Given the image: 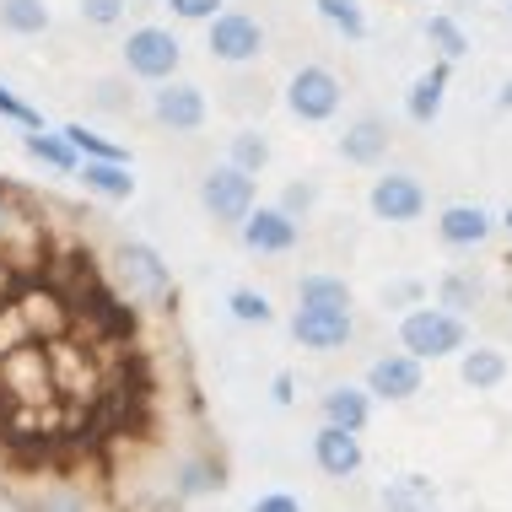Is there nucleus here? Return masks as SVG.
Wrapping results in <instances>:
<instances>
[{
  "label": "nucleus",
  "instance_id": "4c0bfd02",
  "mask_svg": "<svg viewBox=\"0 0 512 512\" xmlns=\"http://www.w3.org/2000/svg\"><path fill=\"white\" fill-rule=\"evenodd\" d=\"M248 512H308V507H302V496H292V491H259Z\"/></svg>",
  "mask_w": 512,
  "mask_h": 512
},
{
  "label": "nucleus",
  "instance_id": "473e14b6",
  "mask_svg": "<svg viewBox=\"0 0 512 512\" xmlns=\"http://www.w3.org/2000/svg\"><path fill=\"white\" fill-rule=\"evenodd\" d=\"M76 17L87 27H124V17H130V0H76Z\"/></svg>",
  "mask_w": 512,
  "mask_h": 512
},
{
  "label": "nucleus",
  "instance_id": "4be33fe9",
  "mask_svg": "<svg viewBox=\"0 0 512 512\" xmlns=\"http://www.w3.org/2000/svg\"><path fill=\"white\" fill-rule=\"evenodd\" d=\"M22 151L38 162V168H49V173H65V178H76L81 168V157H76V146L60 135V124H44V130H22Z\"/></svg>",
  "mask_w": 512,
  "mask_h": 512
},
{
  "label": "nucleus",
  "instance_id": "39448f33",
  "mask_svg": "<svg viewBox=\"0 0 512 512\" xmlns=\"http://www.w3.org/2000/svg\"><path fill=\"white\" fill-rule=\"evenodd\" d=\"M286 114H292L297 124H329L345 108V81L329 71V65H318V60H308V65H297L292 76H286Z\"/></svg>",
  "mask_w": 512,
  "mask_h": 512
},
{
  "label": "nucleus",
  "instance_id": "a19ab883",
  "mask_svg": "<svg viewBox=\"0 0 512 512\" xmlns=\"http://www.w3.org/2000/svg\"><path fill=\"white\" fill-rule=\"evenodd\" d=\"M496 227H502V232H507V238H512V205H507V211H502V216H496Z\"/></svg>",
  "mask_w": 512,
  "mask_h": 512
},
{
  "label": "nucleus",
  "instance_id": "1a4fd4ad",
  "mask_svg": "<svg viewBox=\"0 0 512 512\" xmlns=\"http://www.w3.org/2000/svg\"><path fill=\"white\" fill-rule=\"evenodd\" d=\"M292 340L313 356H340L356 345V308H292Z\"/></svg>",
  "mask_w": 512,
  "mask_h": 512
},
{
  "label": "nucleus",
  "instance_id": "c9c22d12",
  "mask_svg": "<svg viewBox=\"0 0 512 512\" xmlns=\"http://www.w3.org/2000/svg\"><path fill=\"white\" fill-rule=\"evenodd\" d=\"M221 6H227V0H168V11L178 22H211Z\"/></svg>",
  "mask_w": 512,
  "mask_h": 512
},
{
  "label": "nucleus",
  "instance_id": "423d86ee",
  "mask_svg": "<svg viewBox=\"0 0 512 512\" xmlns=\"http://www.w3.org/2000/svg\"><path fill=\"white\" fill-rule=\"evenodd\" d=\"M200 205H205V216H211L216 227H232V232H238L243 216L259 205L254 173L232 168V162H211V168L200 173Z\"/></svg>",
  "mask_w": 512,
  "mask_h": 512
},
{
  "label": "nucleus",
  "instance_id": "f3484780",
  "mask_svg": "<svg viewBox=\"0 0 512 512\" xmlns=\"http://www.w3.org/2000/svg\"><path fill=\"white\" fill-rule=\"evenodd\" d=\"M512 378V362L502 345H464L459 351V383L475 394H496Z\"/></svg>",
  "mask_w": 512,
  "mask_h": 512
},
{
  "label": "nucleus",
  "instance_id": "393cba45",
  "mask_svg": "<svg viewBox=\"0 0 512 512\" xmlns=\"http://www.w3.org/2000/svg\"><path fill=\"white\" fill-rule=\"evenodd\" d=\"M270 157H275V146H270V135L259 130V124H238V130L227 135V162L232 168H243V173H265L270 168Z\"/></svg>",
  "mask_w": 512,
  "mask_h": 512
},
{
  "label": "nucleus",
  "instance_id": "9d476101",
  "mask_svg": "<svg viewBox=\"0 0 512 512\" xmlns=\"http://www.w3.org/2000/svg\"><path fill=\"white\" fill-rule=\"evenodd\" d=\"M362 389L372 399H383V405H410V399L426 389V362H421V356H410V351H383V356H372V362H367Z\"/></svg>",
  "mask_w": 512,
  "mask_h": 512
},
{
  "label": "nucleus",
  "instance_id": "f257e3e1",
  "mask_svg": "<svg viewBox=\"0 0 512 512\" xmlns=\"http://www.w3.org/2000/svg\"><path fill=\"white\" fill-rule=\"evenodd\" d=\"M108 281H114L119 302H141V308H173L178 297L173 265L146 238H119L108 248Z\"/></svg>",
  "mask_w": 512,
  "mask_h": 512
},
{
  "label": "nucleus",
  "instance_id": "2eb2a0df",
  "mask_svg": "<svg viewBox=\"0 0 512 512\" xmlns=\"http://www.w3.org/2000/svg\"><path fill=\"white\" fill-rule=\"evenodd\" d=\"M448 87H453V65H448V60H432L421 76L410 81V92H405V119L421 124V130H432V124L442 119V108H448Z\"/></svg>",
  "mask_w": 512,
  "mask_h": 512
},
{
  "label": "nucleus",
  "instance_id": "6ab92c4d",
  "mask_svg": "<svg viewBox=\"0 0 512 512\" xmlns=\"http://www.w3.org/2000/svg\"><path fill=\"white\" fill-rule=\"evenodd\" d=\"M17 507L22 512H98L87 486L76 480H38L33 491H17Z\"/></svg>",
  "mask_w": 512,
  "mask_h": 512
},
{
  "label": "nucleus",
  "instance_id": "7c9ffc66",
  "mask_svg": "<svg viewBox=\"0 0 512 512\" xmlns=\"http://www.w3.org/2000/svg\"><path fill=\"white\" fill-rule=\"evenodd\" d=\"M426 297H432V292H426L421 275H399V281L383 286V313H410V308H421Z\"/></svg>",
  "mask_w": 512,
  "mask_h": 512
},
{
  "label": "nucleus",
  "instance_id": "2f4dec72",
  "mask_svg": "<svg viewBox=\"0 0 512 512\" xmlns=\"http://www.w3.org/2000/svg\"><path fill=\"white\" fill-rule=\"evenodd\" d=\"M0 119L17 124V130H44V114H38L17 87H6V81H0Z\"/></svg>",
  "mask_w": 512,
  "mask_h": 512
},
{
  "label": "nucleus",
  "instance_id": "79ce46f5",
  "mask_svg": "<svg viewBox=\"0 0 512 512\" xmlns=\"http://www.w3.org/2000/svg\"><path fill=\"white\" fill-rule=\"evenodd\" d=\"M507 17H512V6H507Z\"/></svg>",
  "mask_w": 512,
  "mask_h": 512
},
{
  "label": "nucleus",
  "instance_id": "e433bc0d",
  "mask_svg": "<svg viewBox=\"0 0 512 512\" xmlns=\"http://www.w3.org/2000/svg\"><path fill=\"white\" fill-rule=\"evenodd\" d=\"M270 405H275V410H292V405H297V372H292V367H281V372L270 378Z\"/></svg>",
  "mask_w": 512,
  "mask_h": 512
},
{
  "label": "nucleus",
  "instance_id": "a878e982",
  "mask_svg": "<svg viewBox=\"0 0 512 512\" xmlns=\"http://www.w3.org/2000/svg\"><path fill=\"white\" fill-rule=\"evenodd\" d=\"M0 27L11 38H44L54 27V11L49 0H0Z\"/></svg>",
  "mask_w": 512,
  "mask_h": 512
},
{
  "label": "nucleus",
  "instance_id": "cd10ccee",
  "mask_svg": "<svg viewBox=\"0 0 512 512\" xmlns=\"http://www.w3.org/2000/svg\"><path fill=\"white\" fill-rule=\"evenodd\" d=\"M313 11H318V17H324L329 27H335L345 44H367L372 22H367V11L356 6V0H313Z\"/></svg>",
  "mask_w": 512,
  "mask_h": 512
},
{
  "label": "nucleus",
  "instance_id": "6e6552de",
  "mask_svg": "<svg viewBox=\"0 0 512 512\" xmlns=\"http://www.w3.org/2000/svg\"><path fill=\"white\" fill-rule=\"evenodd\" d=\"M426 205H432V195H426V184L410 168L378 173L367 189V211H372V221H383V227H410V221L426 216Z\"/></svg>",
  "mask_w": 512,
  "mask_h": 512
},
{
  "label": "nucleus",
  "instance_id": "f8f14e48",
  "mask_svg": "<svg viewBox=\"0 0 512 512\" xmlns=\"http://www.w3.org/2000/svg\"><path fill=\"white\" fill-rule=\"evenodd\" d=\"M308 453H313V464H318V475H329V480H356L367 469V448H362V432H345V426H329V421H318L313 426V442H308Z\"/></svg>",
  "mask_w": 512,
  "mask_h": 512
},
{
  "label": "nucleus",
  "instance_id": "c85d7f7f",
  "mask_svg": "<svg viewBox=\"0 0 512 512\" xmlns=\"http://www.w3.org/2000/svg\"><path fill=\"white\" fill-rule=\"evenodd\" d=\"M60 135L76 146V157H81V162H87V157H98V162H130V151H124L119 141H108L103 130H92V124H81V119L60 124Z\"/></svg>",
  "mask_w": 512,
  "mask_h": 512
},
{
  "label": "nucleus",
  "instance_id": "58836bf2",
  "mask_svg": "<svg viewBox=\"0 0 512 512\" xmlns=\"http://www.w3.org/2000/svg\"><path fill=\"white\" fill-rule=\"evenodd\" d=\"M11 216H17V184H11L6 173H0V232L11 227Z\"/></svg>",
  "mask_w": 512,
  "mask_h": 512
},
{
  "label": "nucleus",
  "instance_id": "f03ea898",
  "mask_svg": "<svg viewBox=\"0 0 512 512\" xmlns=\"http://www.w3.org/2000/svg\"><path fill=\"white\" fill-rule=\"evenodd\" d=\"M394 340H399V351L421 356V362H448V356H459L464 345H469V318L448 313L442 302H432V297H426L421 308L399 313V324H394Z\"/></svg>",
  "mask_w": 512,
  "mask_h": 512
},
{
  "label": "nucleus",
  "instance_id": "f704fd0d",
  "mask_svg": "<svg viewBox=\"0 0 512 512\" xmlns=\"http://www.w3.org/2000/svg\"><path fill=\"white\" fill-rule=\"evenodd\" d=\"M92 108H108V114H130L135 108V92H130V81H92Z\"/></svg>",
  "mask_w": 512,
  "mask_h": 512
},
{
  "label": "nucleus",
  "instance_id": "a211bd4d",
  "mask_svg": "<svg viewBox=\"0 0 512 512\" xmlns=\"http://www.w3.org/2000/svg\"><path fill=\"white\" fill-rule=\"evenodd\" d=\"M442 491L432 475H421V469H405V475H389L378 491V507L383 512H437Z\"/></svg>",
  "mask_w": 512,
  "mask_h": 512
},
{
  "label": "nucleus",
  "instance_id": "b1692460",
  "mask_svg": "<svg viewBox=\"0 0 512 512\" xmlns=\"http://www.w3.org/2000/svg\"><path fill=\"white\" fill-rule=\"evenodd\" d=\"M437 302H442L448 313L469 318L475 308H486V281H480L475 270H442V281H437Z\"/></svg>",
  "mask_w": 512,
  "mask_h": 512
},
{
  "label": "nucleus",
  "instance_id": "0eeeda50",
  "mask_svg": "<svg viewBox=\"0 0 512 512\" xmlns=\"http://www.w3.org/2000/svg\"><path fill=\"white\" fill-rule=\"evenodd\" d=\"M146 114L157 119V130H168V135H200L205 119H211V98H205V87H195L189 76H168V81L151 87Z\"/></svg>",
  "mask_w": 512,
  "mask_h": 512
},
{
  "label": "nucleus",
  "instance_id": "bb28decb",
  "mask_svg": "<svg viewBox=\"0 0 512 512\" xmlns=\"http://www.w3.org/2000/svg\"><path fill=\"white\" fill-rule=\"evenodd\" d=\"M211 491H221V464H211V459H184V464H173V502L211 496Z\"/></svg>",
  "mask_w": 512,
  "mask_h": 512
},
{
  "label": "nucleus",
  "instance_id": "412c9836",
  "mask_svg": "<svg viewBox=\"0 0 512 512\" xmlns=\"http://www.w3.org/2000/svg\"><path fill=\"white\" fill-rule=\"evenodd\" d=\"M292 297H297V308H356L351 281H345V275H335V270H308V275H297Z\"/></svg>",
  "mask_w": 512,
  "mask_h": 512
},
{
  "label": "nucleus",
  "instance_id": "ddd939ff",
  "mask_svg": "<svg viewBox=\"0 0 512 512\" xmlns=\"http://www.w3.org/2000/svg\"><path fill=\"white\" fill-rule=\"evenodd\" d=\"M496 232V216L475 200H453L437 211V243L453 248V254H469V248H486Z\"/></svg>",
  "mask_w": 512,
  "mask_h": 512
},
{
  "label": "nucleus",
  "instance_id": "aec40b11",
  "mask_svg": "<svg viewBox=\"0 0 512 512\" xmlns=\"http://www.w3.org/2000/svg\"><path fill=\"white\" fill-rule=\"evenodd\" d=\"M76 184L87 189V195L119 205V200L135 195V168H130V162H98V157H87V162L76 168Z\"/></svg>",
  "mask_w": 512,
  "mask_h": 512
},
{
  "label": "nucleus",
  "instance_id": "c756f323",
  "mask_svg": "<svg viewBox=\"0 0 512 512\" xmlns=\"http://www.w3.org/2000/svg\"><path fill=\"white\" fill-rule=\"evenodd\" d=\"M227 313L238 318V324H248V329L275 324V302L259 292V286H232V292H227Z\"/></svg>",
  "mask_w": 512,
  "mask_h": 512
},
{
  "label": "nucleus",
  "instance_id": "72a5a7b5",
  "mask_svg": "<svg viewBox=\"0 0 512 512\" xmlns=\"http://www.w3.org/2000/svg\"><path fill=\"white\" fill-rule=\"evenodd\" d=\"M275 205H281L286 216L308 221V216H313V205H318V178H292V184L281 189V200H275Z\"/></svg>",
  "mask_w": 512,
  "mask_h": 512
},
{
  "label": "nucleus",
  "instance_id": "ea45409f",
  "mask_svg": "<svg viewBox=\"0 0 512 512\" xmlns=\"http://www.w3.org/2000/svg\"><path fill=\"white\" fill-rule=\"evenodd\" d=\"M496 108H502V114H512V81H502V87H496Z\"/></svg>",
  "mask_w": 512,
  "mask_h": 512
},
{
  "label": "nucleus",
  "instance_id": "4468645a",
  "mask_svg": "<svg viewBox=\"0 0 512 512\" xmlns=\"http://www.w3.org/2000/svg\"><path fill=\"white\" fill-rule=\"evenodd\" d=\"M335 151H340V162H351V168H383V162H389V151H394L389 119H383V114L351 119V124H345V135L335 141Z\"/></svg>",
  "mask_w": 512,
  "mask_h": 512
},
{
  "label": "nucleus",
  "instance_id": "5701e85b",
  "mask_svg": "<svg viewBox=\"0 0 512 512\" xmlns=\"http://www.w3.org/2000/svg\"><path fill=\"white\" fill-rule=\"evenodd\" d=\"M421 33H426V44H432V60H448V65H459L469 60V27L453 17V11H432V17L421 22Z\"/></svg>",
  "mask_w": 512,
  "mask_h": 512
},
{
  "label": "nucleus",
  "instance_id": "7ed1b4c3",
  "mask_svg": "<svg viewBox=\"0 0 512 512\" xmlns=\"http://www.w3.org/2000/svg\"><path fill=\"white\" fill-rule=\"evenodd\" d=\"M119 60H124V76H135V81H146V87H157V81H168V76L184 71V44H178L173 27L141 22V27H130V33H124Z\"/></svg>",
  "mask_w": 512,
  "mask_h": 512
},
{
  "label": "nucleus",
  "instance_id": "9b49d317",
  "mask_svg": "<svg viewBox=\"0 0 512 512\" xmlns=\"http://www.w3.org/2000/svg\"><path fill=\"white\" fill-rule=\"evenodd\" d=\"M238 243L259 259H286L302 243V221L286 216L281 205H254V211L243 216V227H238Z\"/></svg>",
  "mask_w": 512,
  "mask_h": 512
},
{
  "label": "nucleus",
  "instance_id": "20e7f679",
  "mask_svg": "<svg viewBox=\"0 0 512 512\" xmlns=\"http://www.w3.org/2000/svg\"><path fill=\"white\" fill-rule=\"evenodd\" d=\"M270 44V33H265V22L254 17V11H243V6H221L211 22H205V49H211V60L216 65H259V54H265Z\"/></svg>",
  "mask_w": 512,
  "mask_h": 512
},
{
  "label": "nucleus",
  "instance_id": "dca6fc26",
  "mask_svg": "<svg viewBox=\"0 0 512 512\" xmlns=\"http://www.w3.org/2000/svg\"><path fill=\"white\" fill-rule=\"evenodd\" d=\"M372 399L362 383H329L324 394H318V421H329V426H345V432H367L372 426Z\"/></svg>",
  "mask_w": 512,
  "mask_h": 512
}]
</instances>
